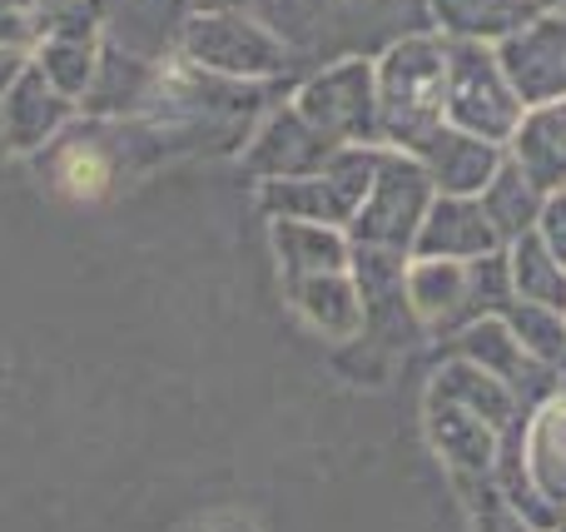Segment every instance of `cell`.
<instances>
[{
	"mask_svg": "<svg viewBox=\"0 0 566 532\" xmlns=\"http://www.w3.org/2000/svg\"><path fill=\"white\" fill-rule=\"evenodd\" d=\"M378 70V139L388 149H418L448 125V40L438 30L398 35L373 55Z\"/></svg>",
	"mask_w": 566,
	"mask_h": 532,
	"instance_id": "obj_1",
	"label": "cell"
},
{
	"mask_svg": "<svg viewBox=\"0 0 566 532\" xmlns=\"http://www.w3.org/2000/svg\"><path fill=\"white\" fill-rule=\"evenodd\" d=\"M195 10H254V15H269L274 0H189Z\"/></svg>",
	"mask_w": 566,
	"mask_h": 532,
	"instance_id": "obj_30",
	"label": "cell"
},
{
	"mask_svg": "<svg viewBox=\"0 0 566 532\" xmlns=\"http://www.w3.org/2000/svg\"><path fill=\"white\" fill-rule=\"evenodd\" d=\"M333 149H343V145H333L323 129H313L308 119H303V109L293 105V100H283V105H269L264 115H259V125L249 129L239 159H244V175L269 185V179L313 175Z\"/></svg>",
	"mask_w": 566,
	"mask_h": 532,
	"instance_id": "obj_7",
	"label": "cell"
},
{
	"mask_svg": "<svg viewBox=\"0 0 566 532\" xmlns=\"http://www.w3.org/2000/svg\"><path fill=\"white\" fill-rule=\"evenodd\" d=\"M382 145H343L323 159L313 175L298 179H269L259 185V209L269 219H313V225L348 229L358 215L363 195L373 185Z\"/></svg>",
	"mask_w": 566,
	"mask_h": 532,
	"instance_id": "obj_3",
	"label": "cell"
},
{
	"mask_svg": "<svg viewBox=\"0 0 566 532\" xmlns=\"http://www.w3.org/2000/svg\"><path fill=\"white\" fill-rule=\"evenodd\" d=\"M432 199H438V189H432L428 169H422L408 149L382 145L373 185L348 225V239L358 249H388V254L412 259V244H418V229H422V219H428Z\"/></svg>",
	"mask_w": 566,
	"mask_h": 532,
	"instance_id": "obj_4",
	"label": "cell"
},
{
	"mask_svg": "<svg viewBox=\"0 0 566 532\" xmlns=\"http://www.w3.org/2000/svg\"><path fill=\"white\" fill-rule=\"evenodd\" d=\"M522 463H527L532 483L552 503L566 508V394L542 398L527 414V424H522Z\"/></svg>",
	"mask_w": 566,
	"mask_h": 532,
	"instance_id": "obj_22",
	"label": "cell"
},
{
	"mask_svg": "<svg viewBox=\"0 0 566 532\" xmlns=\"http://www.w3.org/2000/svg\"><path fill=\"white\" fill-rule=\"evenodd\" d=\"M269 249H274L283 279L323 274V269H348L353 264L348 229L313 225V219H269Z\"/></svg>",
	"mask_w": 566,
	"mask_h": 532,
	"instance_id": "obj_20",
	"label": "cell"
},
{
	"mask_svg": "<svg viewBox=\"0 0 566 532\" xmlns=\"http://www.w3.org/2000/svg\"><path fill=\"white\" fill-rule=\"evenodd\" d=\"M408 155L428 169L438 195H482L488 179L497 175L502 159H507V145L468 135V129H458V125H438L418 149H408Z\"/></svg>",
	"mask_w": 566,
	"mask_h": 532,
	"instance_id": "obj_14",
	"label": "cell"
},
{
	"mask_svg": "<svg viewBox=\"0 0 566 532\" xmlns=\"http://www.w3.org/2000/svg\"><path fill=\"white\" fill-rule=\"evenodd\" d=\"M0 155H6V139H0Z\"/></svg>",
	"mask_w": 566,
	"mask_h": 532,
	"instance_id": "obj_33",
	"label": "cell"
},
{
	"mask_svg": "<svg viewBox=\"0 0 566 532\" xmlns=\"http://www.w3.org/2000/svg\"><path fill=\"white\" fill-rule=\"evenodd\" d=\"M90 10H95L105 45L149 60V65H169L179 55V35L195 15L189 0H90Z\"/></svg>",
	"mask_w": 566,
	"mask_h": 532,
	"instance_id": "obj_10",
	"label": "cell"
},
{
	"mask_svg": "<svg viewBox=\"0 0 566 532\" xmlns=\"http://www.w3.org/2000/svg\"><path fill=\"white\" fill-rule=\"evenodd\" d=\"M502 239L492 229V219L482 215L478 195H438L418 229V244H412V259H458V264H472L482 254H497Z\"/></svg>",
	"mask_w": 566,
	"mask_h": 532,
	"instance_id": "obj_15",
	"label": "cell"
},
{
	"mask_svg": "<svg viewBox=\"0 0 566 532\" xmlns=\"http://www.w3.org/2000/svg\"><path fill=\"white\" fill-rule=\"evenodd\" d=\"M428 404L468 408L482 424L497 428L502 438H507L512 428H522V398L512 394V384H502L497 374L468 364V358H448V364L438 368V378L428 384Z\"/></svg>",
	"mask_w": 566,
	"mask_h": 532,
	"instance_id": "obj_17",
	"label": "cell"
},
{
	"mask_svg": "<svg viewBox=\"0 0 566 532\" xmlns=\"http://www.w3.org/2000/svg\"><path fill=\"white\" fill-rule=\"evenodd\" d=\"M448 358H468V364L488 368V374H497L502 384H512V394L522 398V404H542V398L557 394V368L537 364V358L522 348V338L512 334L507 319L497 314H482V319H468V324L448 328Z\"/></svg>",
	"mask_w": 566,
	"mask_h": 532,
	"instance_id": "obj_8",
	"label": "cell"
},
{
	"mask_svg": "<svg viewBox=\"0 0 566 532\" xmlns=\"http://www.w3.org/2000/svg\"><path fill=\"white\" fill-rule=\"evenodd\" d=\"M497 55L522 105L566 100V10H537L527 25L497 40Z\"/></svg>",
	"mask_w": 566,
	"mask_h": 532,
	"instance_id": "obj_9",
	"label": "cell"
},
{
	"mask_svg": "<svg viewBox=\"0 0 566 532\" xmlns=\"http://www.w3.org/2000/svg\"><path fill=\"white\" fill-rule=\"evenodd\" d=\"M532 10H566V0H527Z\"/></svg>",
	"mask_w": 566,
	"mask_h": 532,
	"instance_id": "obj_32",
	"label": "cell"
},
{
	"mask_svg": "<svg viewBox=\"0 0 566 532\" xmlns=\"http://www.w3.org/2000/svg\"><path fill=\"white\" fill-rule=\"evenodd\" d=\"M175 60L244 85H289L303 70L298 50L254 10H195Z\"/></svg>",
	"mask_w": 566,
	"mask_h": 532,
	"instance_id": "obj_2",
	"label": "cell"
},
{
	"mask_svg": "<svg viewBox=\"0 0 566 532\" xmlns=\"http://www.w3.org/2000/svg\"><path fill=\"white\" fill-rule=\"evenodd\" d=\"M537 234L547 239V249L566 264V189H562V195H547L542 219H537Z\"/></svg>",
	"mask_w": 566,
	"mask_h": 532,
	"instance_id": "obj_28",
	"label": "cell"
},
{
	"mask_svg": "<svg viewBox=\"0 0 566 532\" xmlns=\"http://www.w3.org/2000/svg\"><path fill=\"white\" fill-rule=\"evenodd\" d=\"M522 109L527 105L512 90L492 40H448V125L507 145L522 125Z\"/></svg>",
	"mask_w": 566,
	"mask_h": 532,
	"instance_id": "obj_6",
	"label": "cell"
},
{
	"mask_svg": "<svg viewBox=\"0 0 566 532\" xmlns=\"http://www.w3.org/2000/svg\"><path fill=\"white\" fill-rule=\"evenodd\" d=\"M195 532H254L244 523V518H214V523H205V528H195Z\"/></svg>",
	"mask_w": 566,
	"mask_h": 532,
	"instance_id": "obj_31",
	"label": "cell"
},
{
	"mask_svg": "<svg viewBox=\"0 0 566 532\" xmlns=\"http://www.w3.org/2000/svg\"><path fill=\"white\" fill-rule=\"evenodd\" d=\"M478 205H482V215L492 219V229H497L502 249H507L512 239H522V234H532V229H537L547 195H542V189L532 185L517 165H512V159H502V169L488 179V189L478 195Z\"/></svg>",
	"mask_w": 566,
	"mask_h": 532,
	"instance_id": "obj_24",
	"label": "cell"
},
{
	"mask_svg": "<svg viewBox=\"0 0 566 532\" xmlns=\"http://www.w3.org/2000/svg\"><path fill=\"white\" fill-rule=\"evenodd\" d=\"M507 274H512V294L522 304H542V309H557L566 314V264L547 249V239L532 229V234L512 239L507 249Z\"/></svg>",
	"mask_w": 566,
	"mask_h": 532,
	"instance_id": "obj_25",
	"label": "cell"
},
{
	"mask_svg": "<svg viewBox=\"0 0 566 532\" xmlns=\"http://www.w3.org/2000/svg\"><path fill=\"white\" fill-rule=\"evenodd\" d=\"M25 65H30V50L25 45H0V95H6V90L25 75Z\"/></svg>",
	"mask_w": 566,
	"mask_h": 532,
	"instance_id": "obj_29",
	"label": "cell"
},
{
	"mask_svg": "<svg viewBox=\"0 0 566 532\" xmlns=\"http://www.w3.org/2000/svg\"><path fill=\"white\" fill-rule=\"evenodd\" d=\"M512 324V334L522 338V348H527L537 364L547 368H566V314L557 309H542V304H512L507 314H502Z\"/></svg>",
	"mask_w": 566,
	"mask_h": 532,
	"instance_id": "obj_26",
	"label": "cell"
},
{
	"mask_svg": "<svg viewBox=\"0 0 566 532\" xmlns=\"http://www.w3.org/2000/svg\"><path fill=\"white\" fill-rule=\"evenodd\" d=\"M65 6H75V0H0V45L35 50V40L55 25Z\"/></svg>",
	"mask_w": 566,
	"mask_h": 532,
	"instance_id": "obj_27",
	"label": "cell"
},
{
	"mask_svg": "<svg viewBox=\"0 0 566 532\" xmlns=\"http://www.w3.org/2000/svg\"><path fill=\"white\" fill-rule=\"evenodd\" d=\"M293 105L333 145H382L378 139V70L373 55H333L293 85Z\"/></svg>",
	"mask_w": 566,
	"mask_h": 532,
	"instance_id": "obj_5",
	"label": "cell"
},
{
	"mask_svg": "<svg viewBox=\"0 0 566 532\" xmlns=\"http://www.w3.org/2000/svg\"><path fill=\"white\" fill-rule=\"evenodd\" d=\"M80 105L70 95H60L35 65H25V75L0 95V139L6 155H40L50 149L70 125H75Z\"/></svg>",
	"mask_w": 566,
	"mask_h": 532,
	"instance_id": "obj_11",
	"label": "cell"
},
{
	"mask_svg": "<svg viewBox=\"0 0 566 532\" xmlns=\"http://www.w3.org/2000/svg\"><path fill=\"white\" fill-rule=\"evenodd\" d=\"M507 159L542 195H562L566 189V100L522 109V125L507 139Z\"/></svg>",
	"mask_w": 566,
	"mask_h": 532,
	"instance_id": "obj_16",
	"label": "cell"
},
{
	"mask_svg": "<svg viewBox=\"0 0 566 532\" xmlns=\"http://www.w3.org/2000/svg\"><path fill=\"white\" fill-rule=\"evenodd\" d=\"M159 70L165 65H149V60L105 45L99 50L95 80H90L85 100H80V109H85L90 119H135L139 109L149 105V95H155Z\"/></svg>",
	"mask_w": 566,
	"mask_h": 532,
	"instance_id": "obj_18",
	"label": "cell"
},
{
	"mask_svg": "<svg viewBox=\"0 0 566 532\" xmlns=\"http://www.w3.org/2000/svg\"><path fill=\"white\" fill-rule=\"evenodd\" d=\"M99 50H105V35H99V25H95V10H90V0H75V6L60 10L55 25L35 40L30 65H35L60 95H70L80 105L90 80H95Z\"/></svg>",
	"mask_w": 566,
	"mask_h": 532,
	"instance_id": "obj_12",
	"label": "cell"
},
{
	"mask_svg": "<svg viewBox=\"0 0 566 532\" xmlns=\"http://www.w3.org/2000/svg\"><path fill=\"white\" fill-rule=\"evenodd\" d=\"M293 314L328 344H353L368 328V309H363V289L348 269H323V274H293L283 279Z\"/></svg>",
	"mask_w": 566,
	"mask_h": 532,
	"instance_id": "obj_13",
	"label": "cell"
},
{
	"mask_svg": "<svg viewBox=\"0 0 566 532\" xmlns=\"http://www.w3.org/2000/svg\"><path fill=\"white\" fill-rule=\"evenodd\" d=\"M428 444L438 448V458L448 463L452 478L462 473H492L502 453V434L492 424H482L478 414L452 404H428Z\"/></svg>",
	"mask_w": 566,
	"mask_h": 532,
	"instance_id": "obj_19",
	"label": "cell"
},
{
	"mask_svg": "<svg viewBox=\"0 0 566 532\" xmlns=\"http://www.w3.org/2000/svg\"><path fill=\"white\" fill-rule=\"evenodd\" d=\"M408 304L422 328H448L462 324L468 314V264L458 259H408Z\"/></svg>",
	"mask_w": 566,
	"mask_h": 532,
	"instance_id": "obj_21",
	"label": "cell"
},
{
	"mask_svg": "<svg viewBox=\"0 0 566 532\" xmlns=\"http://www.w3.org/2000/svg\"><path fill=\"white\" fill-rule=\"evenodd\" d=\"M532 15L537 10L527 0H428L432 30L448 40H492L497 45L502 35L527 25Z\"/></svg>",
	"mask_w": 566,
	"mask_h": 532,
	"instance_id": "obj_23",
	"label": "cell"
}]
</instances>
